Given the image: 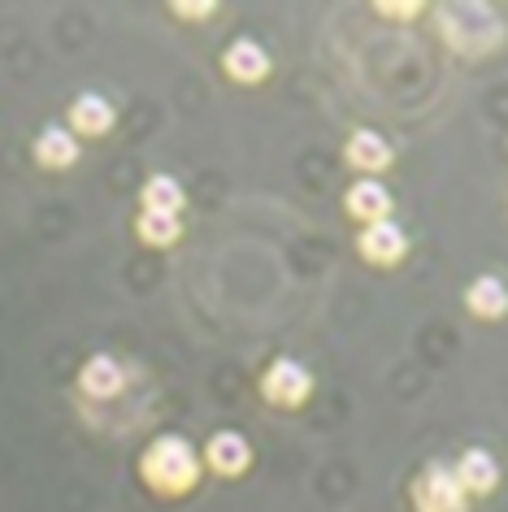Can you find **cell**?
<instances>
[{"label":"cell","instance_id":"15","mask_svg":"<svg viewBox=\"0 0 508 512\" xmlns=\"http://www.w3.org/2000/svg\"><path fill=\"white\" fill-rule=\"evenodd\" d=\"M135 239L144 243V248H174V243L183 239V217L179 213H148V209H139Z\"/></svg>","mask_w":508,"mask_h":512},{"label":"cell","instance_id":"10","mask_svg":"<svg viewBox=\"0 0 508 512\" xmlns=\"http://www.w3.org/2000/svg\"><path fill=\"white\" fill-rule=\"evenodd\" d=\"M344 209H348L352 222H361V226L387 222L391 217V187L378 183V178H357V183L344 191Z\"/></svg>","mask_w":508,"mask_h":512},{"label":"cell","instance_id":"8","mask_svg":"<svg viewBox=\"0 0 508 512\" xmlns=\"http://www.w3.org/2000/svg\"><path fill=\"white\" fill-rule=\"evenodd\" d=\"M222 74L231 83H239V87H261L274 74V61H270V53H265L257 40H248V35H244V40H235L222 53Z\"/></svg>","mask_w":508,"mask_h":512},{"label":"cell","instance_id":"18","mask_svg":"<svg viewBox=\"0 0 508 512\" xmlns=\"http://www.w3.org/2000/svg\"><path fill=\"white\" fill-rule=\"evenodd\" d=\"M378 14H422V5H374Z\"/></svg>","mask_w":508,"mask_h":512},{"label":"cell","instance_id":"16","mask_svg":"<svg viewBox=\"0 0 508 512\" xmlns=\"http://www.w3.org/2000/svg\"><path fill=\"white\" fill-rule=\"evenodd\" d=\"M183 204H187V191L179 187L174 174H152L139 187V209H148V213H183Z\"/></svg>","mask_w":508,"mask_h":512},{"label":"cell","instance_id":"6","mask_svg":"<svg viewBox=\"0 0 508 512\" xmlns=\"http://www.w3.org/2000/svg\"><path fill=\"white\" fill-rule=\"evenodd\" d=\"M357 252H361L365 265H374V270H396L404 256H409V235L387 217V222H374V226L361 230Z\"/></svg>","mask_w":508,"mask_h":512},{"label":"cell","instance_id":"11","mask_svg":"<svg viewBox=\"0 0 508 512\" xmlns=\"http://www.w3.org/2000/svg\"><path fill=\"white\" fill-rule=\"evenodd\" d=\"M344 161L348 170H357V178H374L396 161V152H391V144L378 131H352L344 144Z\"/></svg>","mask_w":508,"mask_h":512},{"label":"cell","instance_id":"14","mask_svg":"<svg viewBox=\"0 0 508 512\" xmlns=\"http://www.w3.org/2000/svg\"><path fill=\"white\" fill-rule=\"evenodd\" d=\"M465 309L478 317V322H504L508 313V287L495 274H482L465 287Z\"/></svg>","mask_w":508,"mask_h":512},{"label":"cell","instance_id":"12","mask_svg":"<svg viewBox=\"0 0 508 512\" xmlns=\"http://www.w3.org/2000/svg\"><path fill=\"white\" fill-rule=\"evenodd\" d=\"M456 473V482H461V491L469 499H482V495H491L495 486H500V460H495L487 447H469V452H461V460L452 465Z\"/></svg>","mask_w":508,"mask_h":512},{"label":"cell","instance_id":"9","mask_svg":"<svg viewBox=\"0 0 508 512\" xmlns=\"http://www.w3.org/2000/svg\"><path fill=\"white\" fill-rule=\"evenodd\" d=\"M66 131L74 139H105L113 131V122H118V109H113V100H105L100 92H83V96H74L70 100V109H66Z\"/></svg>","mask_w":508,"mask_h":512},{"label":"cell","instance_id":"3","mask_svg":"<svg viewBox=\"0 0 508 512\" xmlns=\"http://www.w3.org/2000/svg\"><path fill=\"white\" fill-rule=\"evenodd\" d=\"M409 499H413V512H469V495L461 491L452 465L443 460H430V465L417 473L409 482Z\"/></svg>","mask_w":508,"mask_h":512},{"label":"cell","instance_id":"1","mask_svg":"<svg viewBox=\"0 0 508 512\" xmlns=\"http://www.w3.org/2000/svg\"><path fill=\"white\" fill-rule=\"evenodd\" d=\"M200 478H205L200 452L183 439V434H157V439L139 452V482L161 499L192 495L200 486Z\"/></svg>","mask_w":508,"mask_h":512},{"label":"cell","instance_id":"5","mask_svg":"<svg viewBox=\"0 0 508 512\" xmlns=\"http://www.w3.org/2000/svg\"><path fill=\"white\" fill-rule=\"evenodd\" d=\"M126 391V361H118L113 352H96L87 356L79 369V395L92 404H113Z\"/></svg>","mask_w":508,"mask_h":512},{"label":"cell","instance_id":"17","mask_svg":"<svg viewBox=\"0 0 508 512\" xmlns=\"http://www.w3.org/2000/svg\"><path fill=\"white\" fill-rule=\"evenodd\" d=\"M170 14H179L183 22H205V18L218 14V0H192V5H187V0H174Z\"/></svg>","mask_w":508,"mask_h":512},{"label":"cell","instance_id":"2","mask_svg":"<svg viewBox=\"0 0 508 512\" xmlns=\"http://www.w3.org/2000/svg\"><path fill=\"white\" fill-rule=\"evenodd\" d=\"M435 27L456 57H487L504 44V22L487 5H439Z\"/></svg>","mask_w":508,"mask_h":512},{"label":"cell","instance_id":"4","mask_svg":"<svg viewBox=\"0 0 508 512\" xmlns=\"http://www.w3.org/2000/svg\"><path fill=\"white\" fill-rule=\"evenodd\" d=\"M313 395V374L304 369L300 361H291V356H278V361L265 365L261 374V400L270 408H283V413H291V408H304Z\"/></svg>","mask_w":508,"mask_h":512},{"label":"cell","instance_id":"7","mask_svg":"<svg viewBox=\"0 0 508 512\" xmlns=\"http://www.w3.org/2000/svg\"><path fill=\"white\" fill-rule=\"evenodd\" d=\"M200 465H205L209 473H218V478H226V482H235V478H244V473L252 469V443L239 430H218L205 443Z\"/></svg>","mask_w":508,"mask_h":512},{"label":"cell","instance_id":"13","mask_svg":"<svg viewBox=\"0 0 508 512\" xmlns=\"http://www.w3.org/2000/svg\"><path fill=\"white\" fill-rule=\"evenodd\" d=\"M31 157L40 170H70L74 161L83 157V148H79V139H74L66 126H44L40 135H35V144H31Z\"/></svg>","mask_w":508,"mask_h":512}]
</instances>
